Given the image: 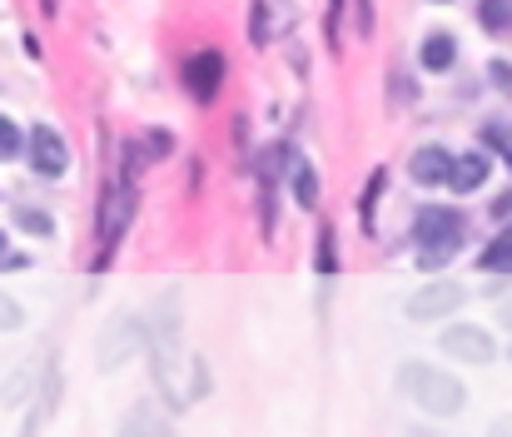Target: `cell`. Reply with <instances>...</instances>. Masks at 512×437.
I'll return each mask as SVG.
<instances>
[{
    "mask_svg": "<svg viewBox=\"0 0 512 437\" xmlns=\"http://www.w3.org/2000/svg\"><path fill=\"white\" fill-rule=\"evenodd\" d=\"M463 239H468V219L458 209H448V204H428V209H418V224H413V244H418L413 264L423 274H438V269H448L458 259Z\"/></svg>",
    "mask_w": 512,
    "mask_h": 437,
    "instance_id": "3",
    "label": "cell"
},
{
    "mask_svg": "<svg viewBox=\"0 0 512 437\" xmlns=\"http://www.w3.org/2000/svg\"><path fill=\"white\" fill-rule=\"evenodd\" d=\"M488 437H512V413H508V418H498V423L488 428Z\"/></svg>",
    "mask_w": 512,
    "mask_h": 437,
    "instance_id": "30",
    "label": "cell"
},
{
    "mask_svg": "<svg viewBox=\"0 0 512 437\" xmlns=\"http://www.w3.org/2000/svg\"><path fill=\"white\" fill-rule=\"evenodd\" d=\"M373 30V10L368 5H358V35H368Z\"/></svg>",
    "mask_w": 512,
    "mask_h": 437,
    "instance_id": "31",
    "label": "cell"
},
{
    "mask_svg": "<svg viewBox=\"0 0 512 437\" xmlns=\"http://www.w3.org/2000/svg\"><path fill=\"white\" fill-rule=\"evenodd\" d=\"M463 298H468V289H463L458 279H428L423 289L403 303V313H408L413 323H438V318L458 313V308H463Z\"/></svg>",
    "mask_w": 512,
    "mask_h": 437,
    "instance_id": "7",
    "label": "cell"
},
{
    "mask_svg": "<svg viewBox=\"0 0 512 437\" xmlns=\"http://www.w3.org/2000/svg\"><path fill=\"white\" fill-rule=\"evenodd\" d=\"M388 184V169H373V184H368V194H363V219L373 224V204H378V189Z\"/></svg>",
    "mask_w": 512,
    "mask_h": 437,
    "instance_id": "25",
    "label": "cell"
},
{
    "mask_svg": "<svg viewBox=\"0 0 512 437\" xmlns=\"http://www.w3.org/2000/svg\"><path fill=\"white\" fill-rule=\"evenodd\" d=\"M150 348V328H145V313H115L100 338H95V368L100 373H120L130 358H140Z\"/></svg>",
    "mask_w": 512,
    "mask_h": 437,
    "instance_id": "5",
    "label": "cell"
},
{
    "mask_svg": "<svg viewBox=\"0 0 512 437\" xmlns=\"http://www.w3.org/2000/svg\"><path fill=\"white\" fill-rule=\"evenodd\" d=\"M289 174H294V199H299L304 209H314V204H319V169H314L309 159H294Z\"/></svg>",
    "mask_w": 512,
    "mask_h": 437,
    "instance_id": "15",
    "label": "cell"
},
{
    "mask_svg": "<svg viewBox=\"0 0 512 437\" xmlns=\"http://www.w3.org/2000/svg\"><path fill=\"white\" fill-rule=\"evenodd\" d=\"M438 348L448 358H458V363H473V368H483V363L498 358V338L483 323H448L443 338H438Z\"/></svg>",
    "mask_w": 512,
    "mask_h": 437,
    "instance_id": "6",
    "label": "cell"
},
{
    "mask_svg": "<svg viewBox=\"0 0 512 437\" xmlns=\"http://www.w3.org/2000/svg\"><path fill=\"white\" fill-rule=\"evenodd\" d=\"M408 437H438V433H428V428H413V433H408Z\"/></svg>",
    "mask_w": 512,
    "mask_h": 437,
    "instance_id": "33",
    "label": "cell"
},
{
    "mask_svg": "<svg viewBox=\"0 0 512 437\" xmlns=\"http://www.w3.org/2000/svg\"><path fill=\"white\" fill-rule=\"evenodd\" d=\"M115 437H174V423L150 398H140V403H130V413L120 418V433Z\"/></svg>",
    "mask_w": 512,
    "mask_h": 437,
    "instance_id": "11",
    "label": "cell"
},
{
    "mask_svg": "<svg viewBox=\"0 0 512 437\" xmlns=\"http://www.w3.org/2000/svg\"><path fill=\"white\" fill-rule=\"evenodd\" d=\"M393 95H398V105H408L413 100V80L408 75H393Z\"/></svg>",
    "mask_w": 512,
    "mask_h": 437,
    "instance_id": "28",
    "label": "cell"
},
{
    "mask_svg": "<svg viewBox=\"0 0 512 437\" xmlns=\"http://www.w3.org/2000/svg\"><path fill=\"white\" fill-rule=\"evenodd\" d=\"M478 20H483V30H493V35H512V5H478Z\"/></svg>",
    "mask_w": 512,
    "mask_h": 437,
    "instance_id": "20",
    "label": "cell"
},
{
    "mask_svg": "<svg viewBox=\"0 0 512 437\" xmlns=\"http://www.w3.org/2000/svg\"><path fill=\"white\" fill-rule=\"evenodd\" d=\"M478 264H483L488 274H512V224L493 239V244H488V249H483V259H478Z\"/></svg>",
    "mask_w": 512,
    "mask_h": 437,
    "instance_id": "16",
    "label": "cell"
},
{
    "mask_svg": "<svg viewBox=\"0 0 512 437\" xmlns=\"http://www.w3.org/2000/svg\"><path fill=\"white\" fill-rule=\"evenodd\" d=\"M269 20H274V15H269V5H254V10H249V40H254L259 50L269 45Z\"/></svg>",
    "mask_w": 512,
    "mask_h": 437,
    "instance_id": "22",
    "label": "cell"
},
{
    "mask_svg": "<svg viewBox=\"0 0 512 437\" xmlns=\"http://www.w3.org/2000/svg\"><path fill=\"white\" fill-rule=\"evenodd\" d=\"M483 184H488V154H483V149L453 154V179H448V189H453V194H473V189H483Z\"/></svg>",
    "mask_w": 512,
    "mask_h": 437,
    "instance_id": "14",
    "label": "cell"
},
{
    "mask_svg": "<svg viewBox=\"0 0 512 437\" xmlns=\"http://www.w3.org/2000/svg\"><path fill=\"white\" fill-rule=\"evenodd\" d=\"M512 214V189L508 194H498V199H493V219H508Z\"/></svg>",
    "mask_w": 512,
    "mask_h": 437,
    "instance_id": "29",
    "label": "cell"
},
{
    "mask_svg": "<svg viewBox=\"0 0 512 437\" xmlns=\"http://www.w3.org/2000/svg\"><path fill=\"white\" fill-rule=\"evenodd\" d=\"M25 154H30V169H35L40 179H60V174L70 169V149H65L55 125H35V130L25 135Z\"/></svg>",
    "mask_w": 512,
    "mask_h": 437,
    "instance_id": "8",
    "label": "cell"
},
{
    "mask_svg": "<svg viewBox=\"0 0 512 437\" xmlns=\"http://www.w3.org/2000/svg\"><path fill=\"white\" fill-rule=\"evenodd\" d=\"M408 179H413V184H423V189L448 184V179H453V154H448L443 145L413 149V159H408Z\"/></svg>",
    "mask_w": 512,
    "mask_h": 437,
    "instance_id": "10",
    "label": "cell"
},
{
    "mask_svg": "<svg viewBox=\"0 0 512 437\" xmlns=\"http://www.w3.org/2000/svg\"><path fill=\"white\" fill-rule=\"evenodd\" d=\"M319 269H324V274H334V234H329V229L319 234Z\"/></svg>",
    "mask_w": 512,
    "mask_h": 437,
    "instance_id": "26",
    "label": "cell"
},
{
    "mask_svg": "<svg viewBox=\"0 0 512 437\" xmlns=\"http://www.w3.org/2000/svg\"><path fill=\"white\" fill-rule=\"evenodd\" d=\"M35 388V378H30V368H15V378L5 383V393H0V403H20L25 393Z\"/></svg>",
    "mask_w": 512,
    "mask_h": 437,
    "instance_id": "24",
    "label": "cell"
},
{
    "mask_svg": "<svg viewBox=\"0 0 512 437\" xmlns=\"http://www.w3.org/2000/svg\"><path fill=\"white\" fill-rule=\"evenodd\" d=\"M170 149H174V130H165V125H155V130H140L135 140H125V154H130V164H135V169H145V164H160Z\"/></svg>",
    "mask_w": 512,
    "mask_h": 437,
    "instance_id": "13",
    "label": "cell"
},
{
    "mask_svg": "<svg viewBox=\"0 0 512 437\" xmlns=\"http://www.w3.org/2000/svg\"><path fill=\"white\" fill-rule=\"evenodd\" d=\"M398 393H403L418 413H428V418H438V423H448V418H458V413L468 408L463 378H453V373H443V368H433V363H423V358L398 363Z\"/></svg>",
    "mask_w": 512,
    "mask_h": 437,
    "instance_id": "2",
    "label": "cell"
},
{
    "mask_svg": "<svg viewBox=\"0 0 512 437\" xmlns=\"http://www.w3.org/2000/svg\"><path fill=\"white\" fill-rule=\"evenodd\" d=\"M224 70H229V60H224L219 50H199V55L184 60V90H189L199 105H209V100L219 95V85H224Z\"/></svg>",
    "mask_w": 512,
    "mask_h": 437,
    "instance_id": "9",
    "label": "cell"
},
{
    "mask_svg": "<svg viewBox=\"0 0 512 437\" xmlns=\"http://www.w3.org/2000/svg\"><path fill=\"white\" fill-rule=\"evenodd\" d=\"M15 224H20L25 234H40V239H50V234H55L50 214H45V209H35V204H15Z\"/></svg>",
    "mask_w": 512,
    "mask_h": 437,
    "instance_id": "17",
    "label": "cell"
},
{
    "mask_svg": "<svg viewBox=\"0 0 512 437\" xmlns=\"http://www.w3.org/2000/svg\"><path fill=\"white\" fill-rule=\"evenodd\" d=\"M15 328H25V308L0 289V333H15Z\"/></svg>",
    "mask_w": 512,
    "mask_h": 437,
    "instance_id": "21",
    "label": "cell"
},
{
    "mask_svg": "<svg viewBox=\"0 0 512 437\" xmlns=\"http://www.w3.org/2000/svg\"><path fill=\"white\" fill-rule=\"evenodd\" d=\"M483 140L498 149V154L508 159V169H512V120H488V125H483Z\"/></svg>",
    "mask_w": 512,
    "mask_h": 437,
    "instance_id": "19",
    "label": "cell"
},
{
    "mask_svg": "<svg viewBox=\"0 0 512 437\" xmlns=\"http://www.w3.org/2000/svg\"><path fill=\"white\" fill-rule=\"evenodd\" d=\"M453 60H458V35H453V30H428V35L418 40V65H423L428 75H448Z\"/></svg>",
    "mask_w": 512,
    "mask_h": 437,
    "instance_id": "12",
    "label": "cell"
},
{
    "mask_svg": "<svg viewBox=\"0 0 512 437\" xmlns=\"http://www.w3.org/2000/svg\"><path fill=\"white\" fill-rule=\"evenodd\" d=\"M145 328H150V378H155V393L170 413H184L194 403V388H189V353H184V313H179V293H160L150 308H145Z\"/></svg>",
    "mask_w": 512,
    "mask_h": 437,
    "instance_id": "1",
    "label": "cell"
},
{
    "mask_svg": "<svg viewBox=\"0 0 512 437\" xmlns=\"http://www.w3.org/2000/svg\"><path fill=\"white\" fill-rule=\"evenodd\" d=\"M30 259L25 254H15V249H5V234H0V269H25Z\"/></svg>",
    "mask_w": 512,
    "mask_h": 437,
    "instance_id": "27",
    "label": "cell"
},
{
    "mask_svg": "<svg viewBox=\"0 0 512 437\" xmlns=\"http://www.w3.org/2000/svg\"><path fill=\"white\" fill-rule=\"evenodd\" d=\"M488 85L512 100V60H488Z\"/></svg>",
    "mask_w": 512,
    "mask_h": 437,
    "instance_id": "23",
    "label": "cell"
},
{
    "mask_svg": "<svg viewBox=\"0 0 512 437\" xmlns=\"http://www.w3.org/2000/svg\"><path fill=\"white\" fill-rule=\"evenodd\" d=\"M498 323H503V328H508V333H512V298H508V303H503V308H498Z\"/></svg>",
    "mask_w": 512,
    "mask_h": 437,
    "instance_id": "32",
    "label": "cell"
},
{
    "mask_svg": "<svg viewBox=\"0 0 512 437\" xmlns=\"http://www.w3.org/2000/svg\"><path fill=\"white\" fill-rule=\"evenodd\" d=\"M135 164H130V154L120 159V174L105 184V199H100V264H110V254H115V244L125 239V229H130V219H135V204H140V194H135Z\"/></svg>",
    "mask_w": 512,
    "mask_h": 437,
    "instance_id": "4",
    "label": "cell"
},
{
    "mask_svg": "<svg viewBox=\"0 0 512 437\" xmlns=\"http://www.w3.org/2000/svg\"><path fill=\"white\" fill-rule=\"evenodd\" d=\"M25 154V130L10 120V115H0V164H10V159H20Z\"/></svg>",
    "mask_w": 512,
    "mask_h": 437,
    "instance_id": "18",
    "label": "cell"
}]
</instances>
